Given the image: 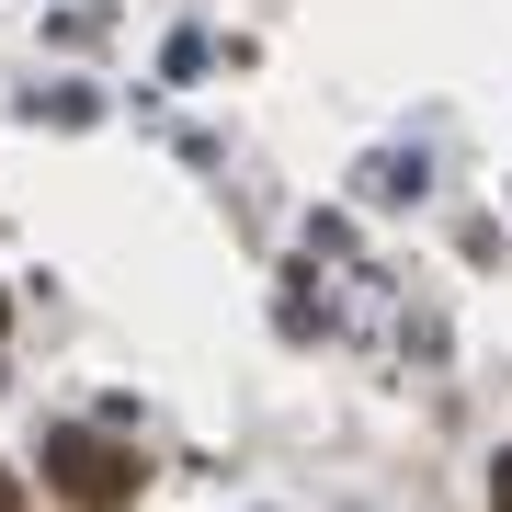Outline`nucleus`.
I'll return each instance as SVG.
<instances>
[{
	"mask_svg": "<svg viewBox=\"0 0 512 512\" xmlns=\"http://www.w3.org/2000/svg\"><path fill=\"white\" fill-rule=\"evenodd\" d=\"M46 467L69 478V490H126V456H92L80 433H57V444H46Z\"/></svg>",
	"mask_w": 512,
	"mask_h": 512,
	"instance_id": "nucleus-1",
	"label": "nucleus"
},
{
	"mask_svg": "<svg viewBox=\"0 0 512 512\" xmlns=\"http://www.w3.org/2000/svg\"><path fill=\"white\" fill-rule=\"evenodd\" d=\"M490 501H501V512H512V456H501V478H490Z\"/></svg>",
	"mask_w": 512,
	"mask_h": 512,
	"instance_id": "nucleus-2",
	"label": "nucleus"
}]
</instances>
